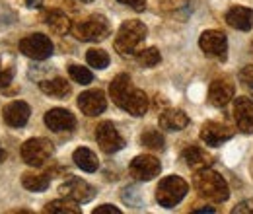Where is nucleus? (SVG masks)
<instances>
[{
    "label": "nucleus",
    "instance_id": "obj_5",
    "mask_svg": "<svg viewBox=\"0 0 253 214\" xmlns=\"http://www.w3.org/2000/svg\"><path fill=\"white\" fill-rule=\"evenodd\" d=\"M55 152L53 144L47 140V138H30L28 142H24L22 146V160L33 166V168H39L43 166L47 160H51V156Z\"/></svg>",
    "mask_w": 253,
    "mask_h": 214
},
{
    "label": "nucleus",
    "instance_id": "obj_25",
    "mask_svg": "<svg viewBox=\"0 0 253 214\" xmlns=\"http://www.w3.org/2000/svg\"><path fill=\"white\" fill-rule=\"evenodd\" d=\"M22 185L24 189L32 193H43L49 187V177L45 173H35V171H26L22 175Z\"/></svg>",
    "mask_w": 253,
    "mask_h": 214
},
{
    "label": "nucleus",
    "instance_id": "obj_40",
    "mask_svg": "<svg viewBox=\"0 0 253 214\" xmlns=\"http://www.w3.org/2000/svg\"><path fill=\"white\" fill-rule=\"evenodd\" d=\"M82 2H92V0H82Z\"/></svg>",
    "mask_w": 253,
    "mask_h": 214
},
{
    "label": "nucleus",
    "instance_id": "obj_6",
    "mask_svg": "<svg viewBox=\"0 0 253 214\" xmlns=\"http://www.w3.org/2000/svg\"><path fill=\"white\" fill-rule=\"evenodd\" d=\"M20 51L35 61H45L53 55V41L43 33H33L20 41Z\"/></svg>",
    "mask_w": 253,
    "mask_h": 214
},
{
    "label": "nucleus",
    "instance_id": "obj_23",
    "mask_svg": "<svg viewBox=\"0 0 253 214\" xmlns=\"http://www.w3.org/2000/svg\"><path fill=\"white\" fill-rule=\"evenodd\" d=\"M72 160H74V164H76L80 170H84V171H95L97 166H99L97 156H95L90 148H76L74 154H72Z\"/></svg>",
    "mask_w": 253,
    "mask_h": 214
},
{
    "label": "nucleus",
    "instance_id": "obj_36",
    "mask_svg": "<svg viewBox=\"0 0 253 214\" xmlns=\"http://www.w3.org/2000/svg\"><path fill=\"white\" fill-rule=\"evenodd\" d=\"M26 4H28L30 8H39V6L43 4V0H26Z\"/></svg>",
    "mask_w": 253,
    "mask_h": 214
},
{
    "label": "nucleus",
    "instance_id": "obj_28",
    "mask_svg": "<svg viewBox=\"0 0 253 214\" xmlns=\"http://www.w3.org/2000/svg\"><path fill=\"white\" fill-rule=\"evenodd\" d=\"M140 142H142V146H146L150 150H162L164 148V136L160 134L158 130H154V128L144 130L140 134Z\"/></svg>",
    "mask_w": 253,
    "mask_h": 214
},
{
    "label": "nucleus",
    "instance_id": "obj_14",
    "mask_svg": "<svg viewBox=\"0 0 253 214\" xmlns=\"http://www.w3.org/2000/svg\"><path fill=\"white\" fill-rule=\"evenodd\" d=\"M45 125L55 132H70L76 127V117L68 109H51L45 113Z\"/></svg>",
    "mask_w": 253,
    "mask_h": 214
},
{
    "label": "nucleus",
    "instance_id": "obj_16",
    "mask_svg": "<svg viewBox=\"0 0 253 214\" xmlns=\"http://www.w3.org/2000/svg\"><path fill=\"white\" fill-rule=\"evenodd\" d=\"M226 22L234 30L250 31L253 28V10L246 6H234L226 12Z\"/></svg>",
    "mask_w": 253,
    "mask_h": 214
},
{
    "label": "nucleus",
    "instance_id": "obj_2",
    "mask_svg": "<svg viewBox=\"0 0 253 214\" xmlns=\"http://www.w3.org/2000/svg\"><path fill=\"white\" fill-rule=\"evenodd\" d=\"M144 39H146V26L138 20H128L117 31L115 49L123 57L134 55L140 51V45L144 43Z\"/></svg>",
    "mask_w": 253,
    "mask_h": 214
},
{
    "label": "nucleus",
    "instance_id": "obj_34",
    "mask_svg": "<svg viewBox=\"0 0 253 214\" xmlns=\"http://www.w3.org/2000/svg\"><path fill=\"white\" fill-rule=\"evenodd\" d=\"M234 214H242V213H253V201H244V203H240V205H236L234 207Z\"/></svg>",
    "mask_w": 253,
    "mask_h": 214
},
{
    "label": "nucleus",
    "instance_id": "obj_11",
    "mask_svg": "<svg viewBox=\"0 0 253 214\" xmlns=\"http://www.w3.org/2000/svg\"><path fill=\"white\" fill-rule=\"evenodd\" d=\"M232 136H234V128L228 127L226 123L207 121L201 128V138L209 146H220L222 142L230 140Z\"/></svg>",
    "mask_w": 253,
    "mask_h": 214
},
{
    "label": "nucleus",
    "instance_id": "obj_12",
    "mask_svg": "<svg viewBox=\"0 0 253 214\" xmlns=\"http://www.w3.org/2000/svg\"><path fill=\"white\" fill-rule=\"evenodd\" d=\"M78 107L82 109L84 115L88 117H95V115H101L107 107V99H105V93L101 90H88V92L80 93L78 95Z\"/></svg>",
    "mask_w": 253,
    "mask_h": 214
},
{
    "label": "nucleus",
    "instance_id": "obj_8",
    "mask_svg": "<svg viewBox=\"0 0 253 214\" xmlns=\"http://www.w3.org/2000/svg\"><path fill=\"white\" fill-rule=\"evenodd\" d=\"M199 47L203 49V53L207 57H212L216 61H224L228 55V39L222 31L216 30L205 31L199 39Z\"/></svg>",
    "mask_w": 253,
    "mask_h": 214
},
{
    "label": "nucleus",
    "instance_id": "obj_27",
    "mask_svg": "<svg viewBox=\"0 0 253 214\" xmlns=\"http://www.w3.org/2000/svg\"><path fill=\"white\" fill-rule=\"evenodd\" d=\"M160 51L156 47H148V49H140L138 53H136V61L140 66H146V68H150V66H156L160 62Z\"/></svg>",
    "mask_w": 253,
    "mask_h": 214
},
{
    "label": "nucleus",
    "instance_id": "obj_1",
    "mask_svg": "<svg viewBox=\"0 0 253 214\" xmlns=\"http://www.w3.org/2000/svg\"><path fill=\"white\" fill-rule=\"evenodd\" d=\"M195 189L199 191V195L211 203H224L230 197V189L226 179L222 177L220 173L212 171V170H201L195 179H193Z\"/></svg>",
    "mask_w": 253,
    "mask_h": 214
},
{
    "label": "nucleus",
    "instance_id": "obj_26",
    "mask_svg": "<svg viewBox=\"0 0 253 214\" xmlns=\"http://www.w3.org/2000/svg\"><path fill=\"white\" fill-rule=\"evenodd\" d=\"M43 213H51V214H80V209L74 205V201H53V203H49L45 209H43Z\"/></svg>",
    "mask_w": 253,
    "mask_h": 214
},
{
    "label": "nucleus",
    "instance_id": "obj_21",
    "mask_svg": "<svg viewBox=\"0 0 253 214\" xmlns=\"http://www.w3.org/2000/svg\"><path fill=\"white\" fill-rule=\"evenodd\" d=\"M132 88H134V86H132V80H130L128 74H117V76L113 78V82L109 84V93H111L113 103L121 107L123 101H125V97L130 93Z\"/></svg>",
    "mask_w": 253,
    "mask_h": 214
},
{
    "label": "nucleus",
    "instance_id": "obj_33",
    "mask_svg": "<svg viewBox=\"0 0 253 214\" xmlns=\"http://www.w3.org/2000/svg\"><path fill=\"white\" fill-rule=\"evenodd\" d=\"M119 2L128 6V8H132L134 12H142L146 8V0H119Z\"/></svg>",
    "mask_w": 253,
    "mask_h": 214
},
{
    "label": "nucleus",
    "instance_id": "obj_37",
    "mask_svg": "<svg viewBox=\"0 0 253 214\" xmlns=\"http://www.w3.org/2000/svg\"><path fill=\"white\" fill-rule=\"evenodd\" d=\"M193 213H214V209H212V207H207V209H195Z\"/></svg>",
    "mask_w": 253,
    "mask_h": 214
},
{
    "label": "nucleus",
    "instance_id": "obj_18",
    "mask_svg": "<svg viewBox=\"0 0 253 214\" xmlns=\"http://www.w3.org/2000/svg\"><path fill=\"white\" fill-rule=\"evenodd\" d=\"M121 109H125L126 113H130L134 117H142L148 111V95L138 88H132L130 93L125 97Z\"/></svg>",
    "mask_w": 253,
    "mask_h": 214
},
{
    "label": "nucleus",
    "instance_id": "obj_38",
    "mask_svg": "<svg viewBox=\"0 0 253 214\" xmlns=\"http://www.w3.org/2000/svg\"><path fill=\"white\" fill-rule=\"evenodd\" d=\"M6 160V152L2 150V146H0V162H4Z\"/></svg>",
    "mask_w": 253,
    "mask_h": 214
},
{
    "label": "nucleus",
    "instance_id": "obj_19",
    "mask_svg": "<svg viewBox=\"0 0 253 214\" xmlns=\"http://www.w3.org/2000/svg\"><path fill=\"white\" fill-rule=\"evenodd\" d=\"M183 160L187 164V168L195 170V171H201V170H207L212 166V156L207 154V150H203L201 146H189L183 150Z\"/></svg>",
    "mask_w": 253,
    "mask_h": 214
},
{
    "label": "nucleus",
    "instance_id": "obj_31",
    "mask_svg": "<svg viewBox=\"0 0 253 214\" xmlns=\"http://www.w3.org/2000/svg\"><path fill=\"white\" fill-rule=\"evenodd\" d=\"M14 66H10V64H4V62L0 61V88H6L12 80H14Z\"/></svg>",
    "mask_w": 253,
    "mask_h": 214
},
{
    "label": "nucleus",
    "instance_id": "obj_4",
    "mask_svg": "<svg viewBox=\"0 0 253 214\" xmlns=\"http://www.w3.org/2000/svg\"><path fill=\"white\" fill-rule=\"evenodd\" d=\"M72 31H74L76 39H80V41H103L111 33V26L105 16H90V18L78 22L72 28Z\"/></svg>",
    "mask_w": 253,
    "mask_h": 214
},
{
    "label": "nucleus",
    "instance_id": "obj_17",
    "mask_svg": "<svg viewBox=\"0 0 253 214\" xmlns=\"http://www.w3.org/2000/svg\"><path fill=\"white\" fill-rule=\"evenodd\" d=\"M30 105L26 101H12L4 107V121L10 127H24L30 119Z\"/></svg>",
    "mask_w": 253,
    "mask_h": 214
},
{
    "label": "nucleus",
    "instance_id": "obj_24",
    "mask_svg": "<svg viewBox=\"0 0 253 214\" xmlns=\"http://www.w3.org/2000/svg\"><path fill=\"white\" fill-rule=\"evenodd\" d=\"M41 92L47 93V95H53V97H59V99H64L68 93H70V86L64 78H55V80H43L39 84Z\"/></svg>",
    "mask_w": 253,
    "mask_h": 214
},
{
    "label": "nucleus",
    "instance_id": "obj_22",
    "mask_svg": "<svg viewBox=\"0 0 253 214\" xmlns=\"http://www.w3.org/2000/svg\"><path fill=\"white\" fill-rule=\"evenodd\" d=\"M45 22H47V26L51 28L53 33H57V35H64V33H68V31L72 30V24H70V18L63 14L61 10H51V12H47L45 14Z\"/></svg>",
    "mask_w": 253,
    "mask_h": 214
},
{
    "label": "nucleus",
    "instance_id": "obj_9",
    "mask_svg": "<svg viewBox=\"0 0 253 214\" xmlns=\"http://www.w3.org/2000/svg\"><path fill=\"white\" fill-rule=\"evenodd\" d=\"M160 170H162L160 160L154 156H148V154L136 156L128 166V171L136 181H152L160 173Z\"/></svg>",
    "mask_w": 253,
    "mask_h": 214
},
{
    "label": "nucleus",
    "instance_id": "obj_30",
    "mask_svg": "<svg viewBox=\"0 0 253 214\" xmlns=\"http://www.w3.org/2000/svg\"><path fill=\"white\" fill-rule=\"evenodd\" d=\"M86 61H88L90 66L101 70V68H107L109 66V55L103 49H90L88 55H86Z\"/></svg>",
    "mask_w": 253,
    "mask_h": 214
},
{
    "label": "nucleus",
    "instance_id": "obj_7",
    "mask_svg": "<svg viewBox=\"0 0 253 214\" xmlns=\"http://www.w3.org/2000/svg\"><path fill=\"white\" fill-rule=\"evenodd\" d=\"M95 140H97L99 148L105 154H113L125 146V138L119 134V130L115 128V125L109 121L99 123L95 127Z\"/></svg>",
    "mask_w": 253,
    "mask_h": 214
},
{
    "label": "nucleus",
    "instance_id": "obj_35",
    "mask_svg": "<svg viewBox=\"0 0 253 214\" xmlns=\"http://www.w3.org/2000/svg\"><path fill=\"white\" fill-rule=\"evenodd\" d=\"M94 214H121V211L115 209L113 205H101V207L94 209Z\"/></svg>",
    "mask_w": 253,
    "mask_h": 214
},
{
    "label": "nucleus",
    "instance_id": "obj_15",
    "mask_svg": "<svg viewBox=\"0 0 253 214\" xmlns=\"http://www.w3.org/2000/svg\"><path fill=\"white\" fill-rule=\"evenodd\" d=\"M232 97H234V84L230 82V78H216V80H212V84L209 88V101L214 107L228 105Z\"/></svg>",
    "mask_w": 253,
    "mask_h": 214
},
{
    "label": "nucleus",
    "instance_id": "obj_3",
    "mask_svg": "<svg viewBox=\"0 0 253 214\" xmlns=\"http://www.w3.org/2000/svg\"><path fill=\"white\" fill-rule=\"evenodd\" d=\"M187 191H189L187 181H183L177 175H169L160 181L158 189H156V201L166 209H173L175 205H179L183 201Z\"/></svg>",
    "mask_w": 253,
    "mask_h": 214
},
{
    "label": "nucleus",
    "instance_id": "obj_20",
    "mask_svg": "<svg viewBox=\"0 0 253 214\" xmlns=\"http://www.w3.org/2000/svg\"><path fill=\"white\" fill-rule=\"evenodd\" d=\"M189 125V117L181 109H166L160 115V127L164 130H183Z\"/></svg>",
    "mask_w": 253,
    "mask_h": 214
},
{
    "label": "nucleus",
    "instance_id": "obj_39",
    "mask_svg": "<svg viewBox=\"0 0 253 214\" xmlns=\"http://www.w3.org/2000/svg\"><path fill=\"white\" fill-rule=\"evenodd\" d=\"M252 175H253V162H252Z\"/></svg>",
    "mask_w": 253,
    "mask_h": 214
},
{
    "label": "nucleus",
    "instance_id": "obj_13",
    "mask_svg": "<svg viewBox=\"0 0 253 214\" xmlns=\"http://www.w3.org/2000/svg\"><path fill=\"white\" fill-rule=\"evenodd\" d=\"M234 119L242 132L252 134L253 132V101L246 95L236 97L234 101Z\"/></svg>",
    "mask_w": 253,
    "mask_h": 214
},
{
    "label": "nucleus",
    "instance_id": "obj_10",
    "mask_svg": "<svg viewBox=\"0 0 253 214\" xmlns=\"http://www.w3.org/2000/svg\"><path fill=\"white\" fill-rule=\"evenodd\" d=\"M59 191L63 193L66 199L74 201V203H90L92 199L95 197V189L88 181L80 179V177H70L66 179Z\"/></svg>",
    "mask_w": 253,
    "mask_h": 214
},
{
    "label": "nucleus",
    "instance_id": "obj_29",
    "mask_svg": "<svg viewBox=\"0 0 253 214\" xmlns=\"http://www.w3.org/2000/svg\"><path fill=\"white\" fill-rule=\"evenodd\" d=\"M68 74H70V78H72L74 82H78V84H82V86H86V84H90V82L94 80V74H92L88 68L78 66V64H70V66H68Z\"/></svg>",
    "mask_w": 253,
    "mask_h": 214
},
{
    "label": "nucleus",
    "instance_id": "obj_32",
    "mask_svg": "<svg viewBox=\"0 0 253 214\" xmlns=\"http://www.w3.org/2000/svg\"><path fill=\"white\" fill-rule=\"evenodd\" d=\"M240 80H242V84H244L246 88H250L253 92V64H248L246 68H242Z\"/></svg>",
    "mask_w": 253,
    "mask_h": 214
}]
</instances>
